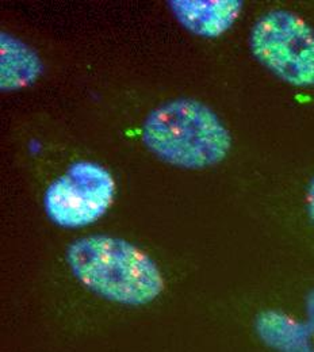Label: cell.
Segmentation results:
<instances>
[{
	"label": "cell",
	"mask_w": 314,
	"mask_h": 352,
	"mask_svg": "<svg viewBox=\"0 0 314 352\" xmlns=\"http://www.w3.org/2000/svg\"><path fill=\"white\" fill-rule=\"evenodd\" d=\"M67 262L89 290L121 305H148L164 290L157 264L141 248L118 237H82L69 245Z\"/></svg>",
	"instance_id": "1"
},
{
	"label": "cell",
	"mask_w": 314,
	"mask_h": 352,
	"mask_svg": "<svg viewBox=\"0 0 314 352\" xmlns=\"http://www.w3.org/2000/svg\"><path fill=\"white\" fill-rule=\"evenodd\" d=\"M142 140L160 160L187 170L213 167L232 148V135L221 118L194 99L171 100L150 111Z\"/></svg>",
	"instance_id": "2"
},
{
	"label": "cell",
	"mask_w": 314,
	"mask_h": 352,
	"mask_svg": "<svg viewBox=\"0 0 314 352\" xmlns=\"http://www.w3.org/2000/svg\"><path fill=\"white\" fill-rule=\"evenodd\" d=\"M249 44L256 60L280 80L314 87V29L301 16L271 11L255 23Z\"/></svg>",
	"instance_id": "3"
},
{
	"label": "cell",
	"mask_w": 314,
	"mask_h": 352,
	"mask_svg": "<svg viewBox=\"0 0 314 352\" xmlns=\"http://www.w3.org/2000/svg\"><path fill=\"white\" fill-rule=\"evenodd\" d=\"M115 198V182L102 166L78 162L46 190L47 217L63 228H85L102 219Z\"/></svg>",
	"instance_id": "4"
},
{
	"label": "cell",
	"mask_w": 314,
	"mask_h": 352,
	"mask_svg": "<svg viewBox=\"0 0 314 352\" xmlns=\"http://www.w3.org/2000/svg\"><path fill=\"white\" fill-rule=\"evenodd\" d=\"M168 6L188 32L205 38L223 36L243 10L240 0H172Z\"/></svg>",
	"instance_id": "5"
},
{
	"label": "cell",
	"mask_w": 314,
	"mask_h": 352,
	"mask_svg": "<svg viewBox=\"0 0 314 352\" xmlns=\"http://www.w3.org/2000/svg\"><path fill=\"white\" fill-rule=\"evenodd\" d=\"M43 74L38 54L19 38L0 34V88L14 91L33 85Z\"/></svg>",
	"instance_id": "6"
},
{
	"label": "cell",
	"mask_w": 314,
	"mask_h": 352,
	"mask_svg": "<svg viewBox=\"0 0 314 352\" xmlns=\"http://www.w3.org/2000/svg\"><path fill=\"white\" fill-rule=\"evenodd\" d=\"M306 314L308 322H302V331L305 332V339L309 352H314V289L306 297Z\"/></svg>",
	"instance_id": "7"
},
{
	"label": "cell",
	"mask_w": 314,
	"mask_h": 352,
	"mask_svg": "<svg viewBox=\"0 0 314 352\" xmlns=\"http://www.w3.org/2000/svg\"><path fill=\"white\" fill-rule=\"evenodd\" d=\"M306 202H308V213L311 220L313 221L314 223V177L309 184L308 188V197H306Z\"/></svg>",
	"instance_id": "8"
}]
</instances>
